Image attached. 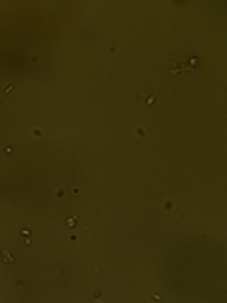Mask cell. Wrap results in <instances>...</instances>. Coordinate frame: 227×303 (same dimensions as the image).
Returning <instances> with one entry per match:
<instances>
[{"mask_svg":"<svg viewBox=\"0 0 227 303\" xmlns=\"http://www.w3.org/2000/svg\"><path fill=\"white\" fill-rule=\"evenodd\" d=\"M2 260H4V263H12V261H13L12 254H10L8 250H4V252H2Z\"/></svg>","mask_w":227,"mask_h":303,"instance_id":"2","label":"cell"},{"mask_svg":"<svg viewBox=\"0 0 227 303\" xmlns=\"http://www.w3.org/2000/svg\"><path fill=\"white\" fill-rule=\"evenodd\" d=\"M12 91H13V85H8V87H6V91H4V93H6V95H10V93H12Z\"/></svg>","mask_w":227,"mask_h":303,"instance_id":"4","label":"cell"},{"mask_svg":"<svg viewBox=\"0 0 227 303\" xmlns=\"http://www.w3.org/2000/svg\"><path fill=\"white\" fill-rule=\"evenodd\" d=\"M187 65H189V68H191V70H195V68L199 66V59H197V57H191V59L187 61Z\"/></svg>","mask_w":227,"mask_h":303,"instance_id":"3","label":"cell"},{"mask_svg":"<svg viewBox=\"0 0 227 303\" xmlns=\"http://www.w3.org/2000/svg\"><path fill=\"white\" fill-rule=\"evenodd\" d=\"M168 72L174 74V76H180V74H185V72H193V70L189 68L187 61H172L168 66Z\"/></svg>","mask_w":227,"mask_h":303,"instance_id":"1","label":"cell"}]
</instances>
